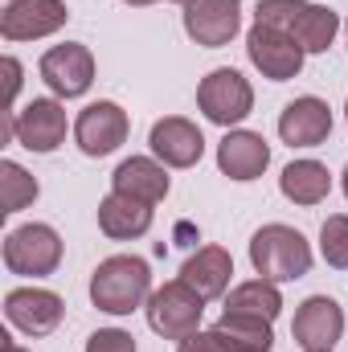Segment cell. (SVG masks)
<instances>
[{
	"instance_id": "6da1fadb",
	"label": "cell",
	"mask_w": 348,
	"mask_h": 352,
	"mask_svg": "<svg viewBox=\"0 0 348 352\" xmlns=\"http://www.w3.org/2000/svg\"><path fill=\"white\" fill-rule=\"evenodd\" d=\"M152 299V266L135 254L102 258L90 274V303L107 316H131Z\"/></svg>"
},
{
	"instance_id": "7a4b0ae2",
	"label": "cell",
	"mask_w": 348,
	"mask_h": 352,
	"mask_svg": "<svg viewBox=\"0 0 348 352\" xmlns=\"http://www.w3.org/2000/svg\"><path fill=\"white\" fill-rule=\"evenodd\" d=\"M250 266L259 270V278L291 283V278H303L312 270V246L299 230L274 221V226H262L250 238Z\"/></svg>"
},
{
	"instance_id": "3957f363",
	"label": "cell",
	"mask_w": 348,
	"mask_h": 352,
	"mask_svg": "<svg viewBox=\"0 0 348 352\" xmlns=\"http://www.w3.org/2000/svg\"><path fill=\"white\" fill-rule=\"evenodd\" d=\"M205 303H209V299H201L184 278H173V283H164V287L152 291V299H148L144 311H148V324H152L156 336H164V340H184V336L201 332Z\"/></svg>"
},
{
	"instance_id": "277c9868",
	"label": "cell",
	"mask_w": 348,
	"mask_h": 352,
	"mask_svg": "<svg viewBox=\"0 0 348 352\" xmlns=\"http://www.w3.org/2000/svg\"><path fill=\"white\" fill-rule=\"evenodd\" d=\"M58 263H62V238H58L54 226L29 221V226L8 230V238H4V266H8V274L45 278V274L58 270Z\"/></svg>"
},
{
	"instance_id": "5b68a950",
	"label": "cell",
	"mask_w": 348,
	"mask_h": 352,
	"mask_svg": "<svg viewBox=\"0 0 348 352\" xmlns=\"http://www.w3.org/2000/svg\"><path fill=\"white\" fill-rule=\"evenodd\" d=\"M197 107H201V115H205L209 123L234 127V123H242V119L254 111V87H250L238 70H230V66L209 70V74L201 78V87H197Z\"/></svg>"
},
{
	"instance_id": "8992f818",
	"label": "cell",
	"mask_w": 348,
	"mask_h": 352,
	"mask_svg": "<svg viewBox=\"0 0 348 352\" xmlns=\"http://www.w3.org/2000/svg\"><path fill=\"white\" fill-rule=\"evenodd\" d=\"M8 135L29 152L50 156L66 144V107L58 98H33L17 115H8Z\"/></svg>"
},
{
	"instance_id": "52a82bcc",
	"label": "cell",
	"mask_w": 348,
	"mask_h": 352,
	"mask_svg": "<svg viewBox=\"0 0 348 352\" xmlns=\"http://www.w3.org/2000/svg\"><path fill=\"white\" fill-rule=\"evenodd\" d=\"M246 58H250V66L259 70L262 78H270V82H287V78H295L299 70H303V45L287 33V29H274V25H250V33H246Z\"/></svg>"
},
{
	"instance_id": "ba28073f",
	"label": "cell",
	"mask_w": 348,
	"mask_h": 352,
	"mask_svg": "<svg viewBox=\"0 0 348 352\" xmlns=\"http://www.w3.org/2000/svg\"><path fill=\"white\" fill-rule=\"evenodd\" d=\"M127 131H131V119L111 98H98V102L83 107V115L74 119V144L90 160H102V156L119 152L127 144Z\"/></svg>"
},
{
	"instance_id": "9c48e42d",
	"label": "cell",
	"mask_w": 348,
	"mask_h": 352,
	"mask_svg": "<svg viewBox=\"0 0 348 352\" xmlns=\"http://www.w3.org/2000/svg\"><path fill=\"white\" fill-rule=\"evenodd\" d=\"M41 82L54 90L58 98H83L94 82V54H90L83 41H66V45H54L41 54V66H37Z\"/></svg>"
},
{
	"instance_id": "30bf717a",
	"label": "cell",
	"mask_w": 348,
	"mask_h": 352,
	"mask_svg": "<svg viewBox=\"0 0 348 352\" xmlns=\"http://www.w3.org/2000/svg\"><path fill=\"white\" fill-rule=\"evenodd\" d=\"M66 316L62 295L45 291V287H12L4 295V320L25 332V336H50Z\"/></svg>"
},
{
	"instance_id": "8fae6325",
	"label": "cell",
	"mask_w": 348,
	"mask_h": 352,
	"mask_svg": "<svg viewBox=\"0 0 348 352\" xmlns=\"http://www.w3.org/2000/svg\"><path fill=\"white\" fill-rule=\"evenodd\" d=\"M66 21H70V8L62 0H4L0 8L4 41H41L58 33Z\"/></svg>"
},
{
	"instance_id": "7c38bea8",
	"label": "cell",
	"mask_w": 348,
	"mask_h": 352,
	"mask_svg": "<svg viewBox=\"0 0 348 352\" xmlns=\"http://www.w3.org/2000/svg\"><path fill=\"white\" fill-rule=\"evenodd\" d=\"M242 29V0H193L184 4V33L201 50H221Z\"/></svg>"
},
{
	"instance_id": "4fadbf2b",
	"label": "cell",
	"mask_w": 348,
	"mask_h": 352,
	"mask_svg": "<svg viewBox=\"0 0 348 352\" xmlns=\"http://www.w3.org/2000/svg\"><path fill=\"white\" fill-rule=\"evenodd\" d=\"M148 148H152V156H156L160 164H168V168H193V164L205 156V135H201V127H197L193 119H184V115H164V119L152 123Z\"/></svg>"
},
{
	"instance_id": "5bb4252c",
	"label": "cell",
	"mask_w": 348,
	"mask_h": 352,
	"mask_svg": "<svg viewBox=\"0 0 348 352\" xmlns=\"http://www.w3.org/2000/svg\"><path fill=\"white\" fill-rule=\"evenodd\" d=\"M291 336L303 352L316 349H332L340 336H345V311L332 295H312L299 303L295 311V324H291Z\"/></svg>"
},
{
	"instance_id": "9a60e30c",
	"label": "cell",
	"mask_w": 348,
	"mask_h": 352,
	"mask_svg": "<svg viewBox=\"0 0 348 352\" xmlns=\"http://www.w3.org/2000/svg\"><path fill=\"white\" fill-rule=\"evenodd\" d=\"M332 135V107L316 94H303L283 107L279 115V140L287 148H320Z\"/></svg>"
},
{
	"instance_id": "2e32d148",
	"label": "cell",
	"mask_w": 348,
	"mask_h": 352,
	"mask_svg": "<svg viewBox=\"0 0 348 352\" xmlns=\"http://www.w3.org/2000/svg\"><path fill=\"white\" fill-rule=\"evenodd\" d=\"M266 164H270V144L259 131H242L238 127V131H226V140L217 144V168L230 180H238V184L259 180L266 173Z\"/></svg>"
},
{
	"instance_id": "e0dca14e",
	"label": "cell",
	"mask_w": 348,
	"mask_h": 352,
	"mask_svg": "<svg viewBox=\"0 0 348 352\" xmlns=\"http://www.w3.org/2000/svg\"><path fill=\"white\" fill-rule=\"evenodd\" d=\"M168 188H173L168 164H160L156 156H131L111 173V192H123L144 205H160L168 197Z\"/></svg>"
},
{
	"instance_id": "ac0fdd59",
	"label": "cell",
	"mask_w": 348,
	"mask_h": 352,
	"mask_svg": "<svg viewBox=\"0 0 348 352\" xmlns=\"http://www.w3.org/2000/svg\"><path fill=\"white\" fill-rule=\"evenodd\" d=\"M98 230L111 238V242H131V238H144L152 230V205L144 201H131L123 192H111L98 201Z\"/></svg>"
},
{
	"instance_id": "d6986e66",
	"label": "cell",
	"mask_w": 348,
	"mask_h": 352,
	"mask_svg": "<svg viewBox=\"0 0 348 352\" xmlns=\"http://www.w3.org/2000/svg\"><path fill=\"white\" fill-rule=\"evenodd\" d=\"M230 274H234V258L221 246H201L188 263L180 266V278L201 295V299H217L230 291Z\"/></svg>"
},
{
	"instance_id": "ffe728a7",
	"label": "cell",
	"mask_w": 348,
	"mask_h": 352,
	"mask_svg": "<svg viewBox=\"0 0 348 352\" xmlns=\"http://www.w3.org/2000/svg\"><path fill=\"white\" fill-rule=\"evenodd\" d=\"M279 188H283V197H287V201H295V205L312 209V205H320V201L332 192V173H328L320 160H295V164H287V168H283Z\"/></svg>"
},
{
	"instance_id": "44dd1931",
	"label": "cell",
	"mask_w": 348,
	"mask_h": 352,
	"mask_svg": "<svg viewBox=\"0 0 348 352\" xmlns=\"http://www.w3.org/2000/svg\"><path fill=\"white\" fill-rule=\"evenodd\" d=\"M287 33L303 45V54H324V50L336 41V33H340V16H336V8H328V4L303 0V8H299V16L291 21Z\"/></svg>"
},
{
	"instance_id": "7402d4cb",
	"label": "cell",
	"mask_w": 348,
	"mask_h": 352,
	"mask_svg": "<svg viewBox=\"0 0 348 352\" xmlns=\"http://www.w3.org/2000/svg\"><path fill=\"white\" fill-rule=\"evenodd\" d=\"M226 311L230 316H254L274 324L279 311H283V295H279V283L270 278H250V283H238L230 295H226Z\"/></svg>"
},
{
	"instance_id": "603a6c76",
	"label": "cell",
	"mask_w": 348,
	"mask_h": 352,
	"mask_svg": "<svg viewBox=\"0 0 348 352\" xmlns=\"http://www.w3.org/2000/svg\"><path fill=\"white\" fill-rule=\"evenodd\" d=\"M213 332L221 336V344L230 352H270L274 349L270 324L254 320V316H230V311H221V320L213 324Z\"/></svg>"
},
{
	"instance_id": "cb8c5ba5",
	"label": "cell",
	"mask_w": 348,
	"mask_h": 352,
	"mask_svg": "<svg viewBox=\"0 0 348 352\" xmlns=\"http://www.w3.org/2000/svg\"><path fill=\"white\" fill-rule=\"evenodd\" d=\"M37 180L25 173L17 160H0V213L8 217V213H21L25 205H33L37 201Z\"/></svg>"
},
{
	"instance_id": "d4e9b609",
	"label": "cell",
	"mask_w": 348,
	"mask_h": 352,
	"mask_svg": "<svg viewBox=\"0 0 348 352\" xmlns=\"http://www.w3.org/2000/svg\"><path fill=\"white\" fill-rule=\"evenodd\" d=\"M320 254L328 266L348 270V213H332L320 226Z\"/></svg>"
},
{
	"instance_id": "484cf974",
	"label": "cell",
	"mask_w": 348,
	"mask_h": 352,
	"mask_svg": "<svg viewBox=\"0 0 348 352\" xmlns=\"http://www.w3.org/2000/svg\"><path fill=\"white\" fill-rule=\"evenodd\" d=\"M303 0H259L254 21L259 25H274V29H291V21L299 16Z\"/></svg>"
},
{
	"instance_id": "4316f807",
	"label": "cell",
	"mask_w": 348,
	"mask_h": 352,
	"mask_svg": "<svg viewBox=\"0 0 348 352\" xmlns=\"http://www.w3.org/2000/svg\"><path fill=\"white\" fill-rule=\"evenodd\" d=\"M87 352H135V336L123 328H98L87 340Z\"/></svg>"
},
{
	"instance_id": "83f0119b",
	"label": "cell",
	"mask_w": 348,
	"mask_h": 352,
	"mask_svg": "<svg viewBox=\"0 0 348 352\" xmlns=\"http://www.w3.org/2000/svg\"><path fill=\"white\" fill-rule=\"evenodd\" d=\"M176 352H230V349L221 344V336H217L213 328H201V332H193V336L176 340Z\"/></svg>"
},
{
	"instance_id": "f1b7e54d",
	"label": "cell",
	"mask_w": 348,
	"mask_h": 352,
	"mask_svg": "<svg viewBox=\"0 0 348 352\" xmlns=\"http://www.w3.org/2000/svg\"><path fill=\"white\" fill-rule=\"evenodd\" d=\"M4 74H8V107L17 102V90H21V62L17 58H4Z\"/></svg>"
},
{
	"instance_id": "f546056e",
	"label": "cell",
	"mask_w": 348,
	"mask_h": 352,
	"mask_svg": "<svg viewBox=\"0 0 348 352\" xmlns=\"http://www.w3.org/2000/svg\"><path fill=\"white\" fill-rule=\"evenodd\" d=\"M0 340H4V344H0V352H29V349H21V344H12L8 336H0Z\"/></svg>"
},
{
	"instance_id": "4dcf8cb0",
	"label": "cell",
	"mask_w": 348,
	"mask_h": 352,
	"mask_svg": "<svg viewBox=\"0 0 348 352\" xmlns=\"http://www.w3.org/2000/svg\"><path fill=\"white\" fill-rule=\"evenodd\" d=\"M123 4H131V8H144V4H156V0H123Z\"/></svg>"
},
{
	"instance_id": "1f68e13d",
	"label": "cell",
	"mask_w": 348,
	"mask_h": 352,
	"mask_svg": "<svg viewBox=\"0 0 348 352\" xmlns=\"http://www.w3.org/2000/svg\"><path fill=\"white\" fill-rule=\"evenodd\" d=\"M340 184H345V197H348V168H345V176H340Z\"/></svg>"
},
{
	"instance_id": "d6a6232c",
	"label": "cell",
	"mask_w": 348,
	"mask_h": 352,
	"mask_svg": "<svg viewBox=\"0 0 348 352\" xmlns=\"http://www.w3.org/2000/svg\"><path fill=\"white\" fill-rule=\"evenodd\" d=\"M173 4H193V0H173Z\"/></svg>"
},
{
	"instance_id": "836d02e7",
	"label": "cell",
	"mask_w": 348,
	"mask_h": 352,
	"mask_svg": "<svg viewBox=\"0 0 348 352\" xmlns=\"http://www.w3.org/2000/svg\"><path fill=\"white\" fill-rule=\"evenodd\" d=\"M316 352H332V349H316Z\"/></svg>"
},
{
	"instance_id": "e575fe53",
	"label": "cell",
	"mask_w": 348,
	"mask_h": 352,
	"mask_svg": "<svg viewBox=\"0 0 348 352\" xmlns=\"http://www.w3.org/2000/svg\"><path fill=\"white\" fill-rule=\"evenodd\" d=\"M345 119H348V102H345Z\"/></svg>"
},
{
	"instance_id": "d590c367",
	"label": "cell",
	"mask_w": 348,
	"mask_h": 352,
	"mask_svg": "<svg viewBox=\"0 0 348 352\" xmlns=\"http://www.w3.org/2000/svg\"><path fill=\"white\" fill-rule=\"evenodd\" d=\"M345 33H348V21H345Z\"/></svg>"
}]
</instances>
